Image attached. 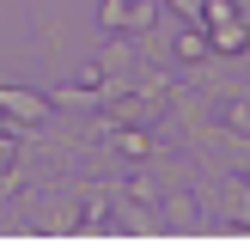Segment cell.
I'll list each match as a JSON object with an SVG mask.
<instances>
[{"mask_svg": "<svg viewBox=\"0 0 250 250\" xmlns=\"http://www.w3.org/2000/svg\"><path fill=\"white\" fill-rule=\"evenodd\" d=\"M104 24H128V6L122 0H104Z\"/></svg>", "mask_w": 250, "mask_h": 250, "instance_id": "obj_3", "label": "cell"}, {"mask_svg": "<svg viewBox=\"0 0 250 250\" xmlns=\"http://www.w3.org/2000/svg\"><path fill=\"white\" fill-rule=\"evenodd\" d=\"M208 31H214V49H244V24L232 12V0H208Z\"/></svg>", "mask_w": 250, "mask_h": 250, "instance_id": "obj_1", "label": "cell"}, {"mask_svg": "<svg viewBox=\"0 0 250 250\" xmlns=\"http://www.w3.org/2000/svg\"><path fill=\"white\" fill-rule=\"evenodd\" d=\"M0 110H12V116H43V104H37L31 92H0Z\"/></svg>", "mask_w": 250, "mask_h": 250, "instance_id": "obj_2", "label": "cell"}]
</instances>
